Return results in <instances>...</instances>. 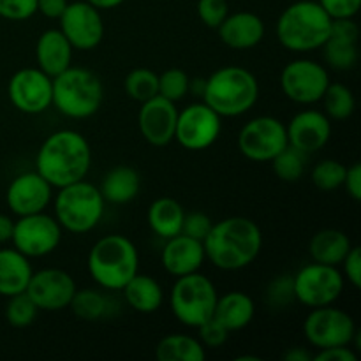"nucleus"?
<instances>
[{"instance_id":"nucleus-1","label":"nucleus","mask_w":361,"mask_h":361,"mask_svg":"<svg viewBox=\"0 0 361 361\" xmlns=\"http://www.w3.org/2000/svg\"><path fill=\"white\" fill-rule=\"evenodd\" d=\"M204 256L215 268L238 271L252 264L263 249V233L249 217H226L212 224L203 240Z\"/></svg>"},{"instance_id":"nucleus-2","label":"nucleus","mask_w":361,"mask_h":361,"mask_svg":"<svg viewBox=\"0 0 361 361\" xmlns=\"http://www.w3.org/2000/svg\"><path fill=\"white\" fill-rule=\"evenodd\" d=\"M90 166V143L74 129H60L49 134L35 155V171L53 189L85 180Z\"/></svg>"},{"instance_id":"nucleus-3","label":"nucleus","mask_w":361,"mask_h":361,"mask_svg":"<svg viewBox=\"0 0 361 361\" xmlns=\"http://www.w3.org/2000/svg\"><path fill=\"white\" fill-rule=\"evenodd\" d=\"M201 95L204 104L210 106L222 118L242 116L256 106L259 99V83L245 67L224 66L203 81Z\"/></svg>"},{"instance_id":"nucleus-4","label":"nucleus","mask_w":361,"mask_h":361,"mask_svg":"<svg viewBox=\"0 0 361 361\" xmlns=\"http://www.w3.org/2000/svg\"><path fill=\"white\" fill-rule=\"evenodd\" d=\"M92 281L106 291H122L140 271V252L133 240L123 235H108L92 245L87 257Z\"/></svg>"},{"instance_id":"nucleus-5","label":"nucleus","mask_w":361,"mask_h":361,"mask_svg":"<svg viewBox=\"0 0 361 361\" xmlns=\"http://www.w3.org/2000/svg\"><path fill=\"white\" fill-rule=\"evenodd\" d=\"M331 18L317 0H298L286 7L277 20V39L295 53L316 51L330 35Z\"/></svg>"},{"instance_id":"nucleus-6","label":"nucleus","mask_w":361,"mask_h":361,"mask_svg":"<svg viewBox=\"0 0 361 361\" xmlns=\"http://www.w3.org/2000/svg\"><path fill=\"white\" fill-rule=\"evenodd\" d=\"M102 101L104 87L94 71L71 66L53 78L51 106L67 118H90L101 109Z\"/></svg>"},{"instance_id":"nucleus-7","label":"nucleus","mask_w":361,"mask_h":361,"mask_svg":"<svg viewBox=\"0 0 361 361\" xmlns=\"http://www.w3.org/2000/svg\"><path fill=\"white\" fill-rule=\"evenodd\" d=\"M104 210L101 190L87 180L60 187L53 196V215L63 231L73 235H85L97 228Z\"/></svg>"},{"instance_id":"nucleus-8","label":"nucleus","mask_w":361,"mask_h":361,"mask_svg":"<svg viewBox=\"0 0 361 361\" xmlns=\"http://www.w3.org/2000/svg\"><path fill=\"white\" fill-rule=\"evenodd\" d=\"M219 293L207 275L194 274L176 277L169 291V309L183 326L197 328L214 317Z\"/></svg>"},{"instance_id":"nucleus-9","label":"nucleus","mask_w":361,"mask_h":361,"mask_svg":"<svg viewBox=\"0 0 361 361\" xmlns=\"http://www.w3.org/2000/svg\"><path fill=\"white\" fill-rule=\"evenodd\" d=\"M345 279L338 267L309 263L293 275L295 302L307 309L334 305L344 291Z\"/></svg>"},{"instance_id":"nucleus-10","label":"nucleus","mask_w":361,"mask_h":361,"mask_svg":"<svg viewBox=\"0 0 361 361\" xmlns=\"http://www.w3.org/2000/svg\"><path fill=\"white\" fill-rule=\"evenodd\" d=\"M62 231V226L59 224L55 215H48L46 212L23 215L14 221L11 243L28 259L44 257L59 249Z\"/></svg>"},{"instance_id":"nucleus-11","label":"nucleus","mask_w":361,"mask_h":361,"mask_svg":"<svg viewBox=\"0 0 361 361\" xmlns=\"http://www.w3.org/2000/svg\"><path fill=\"white\" fill-rule=\"evenodd\" d=\"M330 81L326 67L310 59L291 60L281 73V88L286 97L303 106L321 102Z\"/></svg>"},{"instance_id":"nucleus-12","label":"nucleus","mask_w":361,"mask_h":361,"mask_svg":"<svg viewBox=\"0 0 361 361\" xmlns=\"http://www.w3.org/2000/svg\"><path fill=\"white\" fill-rule=\"evenodd\" d=\"M288 145L286 123L270 115L249 120L238 133L240 152L252 162H270Z\"/></svg>"},{"instance_id":"nucleus-13","label":"nucleus","mask_w":361,"mask_h":361,"mask_svg":"<svg viewBox=\"0 0 361 361\" xmlns=\"http://www.w3.org/2000/svg\"><path fill=\"white\" fill-rule=\"evenodd\" d=\"M356 323L345 310L334 305L310 309L303 323L307 342L317 349L351 345L356 334Z\"/></svg>"},{"instance_id":"nucleus-14","label":"nucleus","mask_w":361,"mask_h":361,"mask_svg":"<svg viewBox=\"0 0 361 361\" xmlns=\"http://www.w3.org/2000/svg\"><path fill=\"white\" fill-rule=\"evenodd\" d=\"M221 133L222 116L204 102H194L178 111L175 140L185 150H207L219 140Z\"/></svg>"},{"instance_id":"nucleus-15","label":"nucleus","mask_w":361,"mask_h":361,"mask_svg":"<svg viewBox=\"0 0 361 361\" xmlns=\"http://www.w3.org/2000/svg\"><path fill=\"white\" fill-rule=\"evenodd\" d=\"M9 101L25 115H41L51 108L53 78L39 67H23L11 76L7 83Z\"/></svg>"},{"instance_id":"nucleus-16","label":"nucleus","mask_w":361,"mask_h":361,"mask_svg":"<svg viewBox=\"0 0 361 361\" xmlns=\"http://www.w3.org/2000/svg\"><path fill=\"white\" fill-rule=\"evenodd\" d=\"M59 25L71 46L80 51H90L97 48L104 37V21L101 11L87 0L67 4L66 11L59 18Z\"/></svg>"},{"instance_id":"nucleus-17","label":"nucleus","mask_w":361,"mask_h":361,"mask_svg":"<svg viewBox=\"0 0 361 361\" xmlns=\"http://www.w3.org/2000/svg\"><path fill=\"white\" fill-rule=\"evenodd\" d=\"M78 286L73 275L60 268H42L32 274L27 286V295L39 310L59 312L69 309V303Z\"/></svg>"},{"instance_id":"nucleus-18","label":"nucleus","mask_w":361,"mask_h":361,"mask_svg":"<svg viewBox=\"0 0 361 361\" xmlns=\"http://www.w3.org/2000/svg\"><path fill=\"white\" fill-rule=\"evenodd\" d=\"M53 201V187L37 171L14 176L6 190V203L16 217L46 212Z\"/></svg>"},{"instance_id":"nucleus-19","label":"nucleus","mask_w":361,"mask_h":361,"mask_svg":"<svg viewBox=\"0 0 361 361\" xmlns=\"http://www.w3.org/2000/svg\"><path fill=\"white\" fill-rule=\"evenodd\" d=\"M176 118H178L176 102L168 101L162 95H155L141 102L137 126L147 143L154 147H166L175 140Z\"/></svg>"},{"instance_id":"nucleus-20","label":"nucleus","mask_w":361,"mask_h":361,"mask_svg":"<svg viewBox=\"0 0 361 361\" xmlns=\"http://www.w3.org/2000/svg\"><path fill=\"white\" fill-rule=\"evenodd\" d=\"M286 133L291 147L309 155L328 145L331 137V120L319 109H302L289 120Z\"/></svg>"},{"instance_id":"nucleus-21","label":"nucleus","mask_w":361,"mask_h":361,"mask_svg":"<svg viewBox=\"0 0 361 361\" xmlns=\"http://www.w3.org/2000/svg\"><path fill=\"white\" fill-rule=\"evenodd\" d=\"M161 261L162 268L175 279L200 271V268L207 261L203 242L180 233L166 240Z\"/></svg>"},{"instance_id":"nucleus-22","label":"nucleus","mask_w":361,"mask_h":361,"mask_svg":"<svg viewBox=\"0 0 361 361\" xmlns=\"http://www.w3.org/2000/svg\"><path fill=\"white\" fill-rule=\"evenodd\" d=\"M219 37L231 49L256 48L264 37V21L250 11H236L228 14L219 25Z\"/></svg>"},{"instance_id":"nucleus-23","label":"nucleus","mask_w":361,"mask_h":361,"mask_svg":"<svg viewBox=\"0 0 361 361\" xmlns=\"http://www.w3.org/2000/svg\"><path fill=\"white\" fill-rule=\"evenodd\" d=\"M74 48L67 41L60 28H49L39 35L35 42V60L37 67L49 78L59 76L60 73L71 67Z\"/></svg>"},{"instance_id":"nucleus-24","label":"nucleus","mask_w":361,"mask_h":361,"mask_svg":"<svg viewBox=\"0 0 361 361\" xmlns=\"http://www.w3.org/2000/svg\"><path fill=\"white\" fill-rule=\"evenodd\" d=\"M254 316H256V303L243 291H229L219 296L214 310V319L222 324L229 334L249 326Z\"/></svg>"},{"instance_id":"nucleus-25","label":"nucleus","mask_w":361,"mask_h":361,"mask_svg":"<svg viewBox=\"0 0 361 361\" xmlns=\"http://www.w3.org/2000/svg\"><path fill=\"white\" fill-rule=\"evenodd\" d=\"M34 268L30 259L14 247L11 249H0V296L20 295L27 291Z\"/></svg>"},{"instance_id":"nucleus-26","label":"nucleus","mask_w":361,"mask_h":361,"mask_svg":"<svg viewBox=\"0 0 361 361\" xmlns=\"http://www.w3.org/2000/svg\"><path fill=\"white\" fill-rule=\"evenodd\" d=\"M127 305L140 314H154L164 303V289L157 279L137 271L122 289Z\"/></svg>"},{"instance_id":"nucleus-27","label":"nucleus","mask_w":361,"mask_h":361,"mask_svg":"<svg viewBox=\"0 0 361 361\" xmlns=\"http://www.w3.org/2000/svg\"><path fill=\"white\" fill-rule=\"evenodd\" d=\"M140 173L126 164L115 166V168L109 169L104 178H102L101 187H99L106 203L111 204L130 203L140 194Z\"/></svg>"},{"instance_id":"nucleus-28","label":"nucleus","mask_w":361,"mask_h":361,"mask_svg":"<svg viewBox=\"0 0 361 361\" xmlns=\"http://www.w3.org/2000/svg\"><path fill=\"white\" fill-rule=\"evenodd\" d=\"M351 238L341 229H321L312 236L309 243V252L312 261L330 267H341L344 257L351 250Z\"/></svg>"},{"instance_id":"nucleus-29","label":"nucleus","mask_w":361,"mask_h":361,"mask_svg":"<svg viewBox=\"0 0 361 361\" xmlns=\"http://www.w3.org/2000/svg\"><path fill=\"white\" fill-rule=\"evenodd\" d=\"M185 210L173 197H159L150 204L147 214L148 226L162 240L173 238L182 233Z\"/></svg>"},{"instance_id":"nucleus-30","label":"nucleus","mask_w":361,"mask_h":361,"mask_svg":"<svg viewBox=\"0 0 361 361\" xmlns=\"http://www.w3.org/2000/svg\"><path fill=\"white\" fill-rule=\"evenodd\" d=\"M155 358L159 361H203L207 349L200 338L185 334L166 335L155 345Z\"/></svg>"},{"instance_id":"nucleus-31","label":"nucleus","mask_w":361,"mask_h":361,"mask_svg":"<svg viewBox=\"0 0 361 361\" xmlns=\"http://www.w3.org/2000/svg\"><path fill=\"white\" fill-rule=\"evenodd\" d=\"M69 309L73 310V314L78 319L94 323V321H101L108 316L109 300L99 289H76V293H74L73 300L69 303Z\"/></svg>"},{"instance_id":"nucleus-32","label":"nucleus","mask_w":361,"mask_h":361,"mask_svg":"<svg viewBox=\"0 0 361 361\" xmlns=\"http://www.w3.org/2000/svg\"><path fill=\"white\" fill-rule=\"evenodd\" d=\"M324 60L335 71H351L358 63V41L356 39L341 37V35H328L323 46Z\"/></svg>"},{"instance_id":"nucleus-33","label":"nucleus","mask_w":361,"mask_h":361,"mask_svg":"<svg viewBox=\"0 0 361 361\" xmlns=\"http://www.w3.org/2000/svg\"><path fill=\"white\" fill-rule=\"evenodd\" d=\"M321 102H323L328 118L335 122L348 120L356 108V99L351 88L344 83H331V81Z\"/></svg>"},{"instance_id":"nucleus-34","label":"nucleus","mask_w":361,"mask_h":361,"mask_svg":"<svg viewBox=\"0 0 361 361\" xmlns=\"http://www.w3.org/2000/svg\"><path fill=\"white\" fill-rule=\"evenodd\" d=\"M270 164L279 180L293 183L298 182L303 176V173H305L307 155L303 154V152L296 150L291 145H288L284 150L279 152V154L271 159Z\"/></svg>"},{"instance_id":"nucleus-35","label":"nucleus","mask_w":361,"mask_h":361,"mask_svg":"<svg viewBox=\"0 0 361 361\" xmlns=\"http://www.w3.org/2000/svg\"><path fill=\"white\" fill-rule=\"evenodd\" d=\"M123 88L133 101L145 102L159 95V74L147 67H136L126 76Z\"/></svg>"},{"instance_id":"nucleus-36","label":"nucleus","mask_w":361,"mask_h":361,"mask_svg":"<svg viewBox=\"0 0 361 361\" xmlns=\"http://www.w3.org/2000/svg\"><path fill=\"white\" fill-rule=\"evenodd\" d=\"M345 171L348 166L342 164L341 161L335 159H324V161L317 162L312 169V183L323 192H334V190L341 189L344 185Z\"/></svg>"},{"instance_id":"nucleus-37","label":"nucleus","mask_w":361,"mask_h":361,"mask_svg":"<svg viewBox=\"0 0 361 361\" xmlns=\"http://www.w3.org/2000/svg\"><path fill=\"white\" fill-rule=\"evenodd\" d=\"M39 309L35 303L32 302L30 296L27 293H20L7 298L6 305V319L11 326L14 328H27L34 324L37 319Z\"/></svg>"},{"instance_id":"nucleus-38","label":"nucleus","mask_w":361,"mask_h":361,"mask_svg":"<svg viewBox=\"0 0 361 361\" xmlns=\"http://www.w3.org/2000/svg\"><path fill=\"white\" fill-rule=\"evenodd\" d=\"M190 92V78L185 71L178 67L159 74V95L171 102H178Z\"/></svg>"},{"instance_id":"nucleus-39","label":"nucleus","mask_w":361,"mask_h":361,"mask_svg":"<svg viewBox=\"0 0 361 361\" xmlns=\"http://www.w3.org/2000/svg\"><path fill=\"white\" fill-rule=\"evenodd\" d=\"M228 14V0H197V16L208 28H219Z\"/></svg>"},{"instance_id":"nucleus-40","label":"nucleus","mask_w":361,"mask_h":361,"mask_svg":"<svg viewBox=\"0 0 361 361\" xmlns=\"http://www.w3.org/2000/svg\"><path fill=\"white\" fill-rule=\"evenodd\" d=\"M37 13V0H0V18L9 21L30 20Z\"/></svg>"},{"instance_id":"nucleus-41","label":"nucleus","mask_w":361,"mask_h":361,"mask_svg":"<svg viewBox=\"0 0 361 361\" xmlns=\"http://www.w3.org/2000/svg\"><path fill=\"white\" fill-rule=\"evenodd\" d=\"M196 330H197V338H200L201 344L204 345V349L207 348L217 349L228 342L229 331L226 330L222 324H219L214 317L208 319L207 323L201 324V326H197Z\"/></svg>"},{"instance_id":"nucleus-42","label":"nucleus","mask_w":361,"mask_h":361,"mask_svg":"<svg viewBox=\"0 0 361 361\" xmlns=\"http://www.w3.org/2000/svg\"><path fill=\"white\" fill-rule=\"evenodd\" d=\"M268 302L274 307H286L289 302H295V291H293V277L282 275L271 281L268 286Z\"/></svg>"},{"instance_id":"nucleus-43","label":"nucleus","mask_w":361,"mask_h":361,"mask_svg":"<svg viewBox=\"0 0 361 361\" xmlns=\"http://www.w3.org/2000/svg\"><path fill=\"white\" fill-rule=\"evenodd\" d=\"M212 224L214 222H212V219L207 214H203V212H190V214H185V217H183L182 233L190 236V238L203 242L208 233H210Z\"/></svg>"},{"instance_id":"nucleus-44","label":"nucleus","mask_w":361,"mask_h":361,"mask_svg":"<svg viewBox=\"0 0 361 361\" xmlns=\"http://www.w3.org/2000/svg\"><path fill=\"white\" fill-rule=\"evenodd\" d=\"M331 20L355 18L361 9V0H317Z\"/></svg>"},{"instance_id":"nucleus-45","label":"nucleus","mask_w":361,"mask_h":361,"mask_svg":"<svg viewBox=\"0 0 361 361\" xmlns=\"http://www.w3.org/2000/svg\"><path fill=\"white\" fill-rule=\"evenodd\" d=\"M342 275L353 288H361V249L358 245H353L348 256L341 263Z\"/></svg>"},{"instance_id":"nucleus-46","label":"nucleus","mask_w":361,"mask_h":361,"mask_svg":"<svg viewBox=\"0 0 361 361\" xmlns=\"http://www.w3.org/2000/svg\"><path fill=\"white\" fill-rule=\"evenodd\" d=\"M312 361H358V355L353 351L351 345H335L319 349Z\"/></svg>"},{"instance_id":"nucleus-47","label":"nucleus","mask_w":361,"mask_h":361,"mask_svg":"<svg viewBox=\"0 0 361 361\" xmlns=\"http://www.w3.org/2000/svg\"><path fill=\"white\" fill-rule=\"evenodd\" d=\"M344 187L348 190L349 196L353 197L355 201L361 200V164L360 162H355L348 168L345 171V178H344Z\"/></svg>"},{"instance_id":"nucleus-48","label":"nucleus","mask_w":361,"mask_h":361,"mask_svg":"<svg viewBox=\"0 0 361 361\" xmlns=\"http://www.w3.org/2000/svg\"><path fill=\"white\" fill-rule=\"evenodd\" d=\"M69 0H37V13L49 20H59L66 11Z\"/></svg>"},{"instance_id":"nucleus-49","label":"nucleus","mask_w":361,"mask_h":361,"mask_svg":"<svg viewBox=\"0 0 361 361\" xmlns=\"http://www.w3.org/2000/svg\"><path fill=\"white\" fill-rule=\"evenodd\" d=\"M13 229H14L13 217H9V215H6V214H0V245L11 242Z\"/></svg>"},{"instance_id":"nucleus-50","label":"nucleus","mask_w":361,"mask_h":361,"mask_svg":"<svg viewBox=\"0 0 361 361\" xmlns=\"http://www.w3.org/2000/svg\"><path fill=\"white\" fill-rule=\"evenodd\" d=\"M314 355L310 351H307L305 348H289L288 351L282 355L284 361H312Z\"/></svg>"},{"instance_id":"nucleus-51","label":"nucleus","mask_w":361,"mask_h":361,"mask_svg":"<svg viewBox=\"0 0 361 361\" xmlns=\"http://www.w3.org/2000/svg\"><path fill=\"white\" fill-rule=\"evenodd\" d=\"M88 4H92L94 7H97L99 11H108V9H115V7L122 6L126 0H87Z\"/></svg>"},{"instance_id":"nucleus-52","label":"nucleus","mask_w":361,"mask_h":361,"mask_svg":"<svg viewBox=\"0 0 361 361\" xmlns=\"http://www.w3.org/2000/svg\"><path fill=\"white\" fill-rule=\"evenodd\" d=\"M236 361H261L259 356H252V355H243V356H236Z\"/></svg>"}]
</instances>
